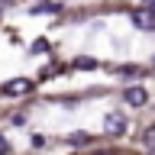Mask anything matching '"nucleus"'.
<instances>
[{
    "label": "nucleus",
    "mask_w": 155,
    "mask_h": 155,
    "mask_svg": "<svg viewBox=\"0 0 155 155\" xmlns=\"http://www.w3.org/2000/svg\"><path fill=\"white\" fill-rule=\"evenodd\" d=\"M7 152H10V142L3 139V136H0V155H7Z\"/></svg>",
    "instance_id": "6e6552de"
},
{
    "label": "nucleus",
    "mask_w": 155,
    "mask_h": 155,
    "mask_svg": "<svg viewBox=\"0 0 155 155\" xmlns=\"http://www.w3.org/2000/svg\"><path fill=\"white\" fill-rule=\"evenodd\" d=\"M142 142H145V149H149V155H155V126H149V129H145Z\"/></svg>",
    "instance_id": "39448f33"
},
{
    "label": "nucleus",
    "mask_w": 155,
    "mask_h": 155,
    "mask_svg": "<svg viewBox=\"0 0 155 155\" xmlns=\"http://www.w3.org/2000/svg\"><path fill=\"white\" fill-rule=\"evenodd\" d=\"M149 10H152V13H155V0H149Z\"/></svg>",
    "instance_id": "1a4fd4ad"
},
{
    "label": "nucleus",
    "mask_w": 155,
    "mask_h": 155,
    "mask_svg": "<svg viewBox=\"0 0 155 155\" xmlns=\"http://www.w3.org/2000/svg\"><path fill=\"white\" fill-rule=\"evenodd\" d=\"M126 116L123 113H107V120H104V133H110V136H123L126 133Z\"/></svg>",
    "instance_id": "f257e3e1"
},
{
    "label": "nucleus",
    "mask_w": 155,
    "mask_h": 155,
    "mask_svg": "<svg viewBox=\"0 0 155 155\" xmlns=\"http://www.w3.org/2000/svg\"><path fill=\"white\" fill-rule=\"evenodd\" d=\"M107 155H110V152H107Z\"/></svg>",
    "instance_id": "f8f14e48"
},
{
    "label": "nucleus",
    "mask_w": 155,
    "mask_h": 155,
    "mask_svg": "<svg viewBox=\"0 0 155 155\" xmlns=\"http://www.w3.org/2000/svg\"><path fill=\"white\" fill-rule=\"evenodd\" d=\"M152 68H155V55H152Z\"/></svg>",
    "instance_id": "9b49d317"
},
{
    "label": "nucleus",
    "mask_w": 155,
    "mask_h": 155,
    "mask_svg": "<svg viewBox=\"0 0 155 155\" xmlns=\"http://www.w3.org/2000/svg\"><path fill=\"white\" fill-rule=\"evenodd\" d=\"M87 139H91V136H84V133H74V136H68V142H71V145H84Z\"/></svg>",
    "instance_id": "423d86ee"
},
{
    "label": "nucleus",
    "mask_w": 155,
    "mask_h": 155,
    "mask_svg": "<svg viewBox=\"0 0 155 155\" xmlns=\"http://www.w3.org/2000/svg\"><path fill=\"white\" fill-rule=\"evenodd\" d=\"M0 3H13V0H0Z\"/></svg>",
    "instance_id": "9d476101"
},
{
    "label": "nucleus",
    "mask_w": 155,
    "mask_h": 155,
    "mask_svg": "<svg viewBox=\"0 0 155 155\" xmlns=\"http://www.w3.org/2000/svg\"><path fill=\"white\" fill-rule=\"evenodd\" d=\"M123 100L129 107H145V104H149V91H145V87H126Z\"/></svg>",
    "instance_id": "f03ea898"
},
{
    "label": "nucleus",
    "mask_w": 155,
    "mask_h": 155,
    "mask_svg": "<svg viewBox=\"0 0 155 155\" xmlns=\"http://www.w3.org/2000/svg\"><path fill=\"white\" fill-rule=\"evenodd\" d=\"M29 87H32L29 78H16V81H7V84H3V94H26Z\"/></svg>",
    "instance_id": "20e7f679"
},
{
    "label": "nucleus",
    "mask_w": 155,
    "mask_h": 155,
    "mask_svg": "<svg viewBox=\"0 0 155 155\" xmlns=\"http://www.w3.org/2000/svg\"><path fill=\"white\" fill-rule=\"evenodd\" d=\"M74 65H78V68H94V65H97V61H94V58H78Z\"/></svg>",
    "instance_id": "0eeeda50"
},
{
    "label": "nucleus",
    "mask_w": 155,
    "mask_h": 155,
    "mask_svg": "<svg viewBox=\"0 0 155 155\" xmlns=\"http://www.w3.org/2000/svg\"><path fill=\"white\" fill-rule=\"evenodd\" d=\"M133 23L139 29H155V13H152V10H136V13H133Z\"/></svg>",
    "instance_id": "7ed1b4c3"
}]
</instances>
